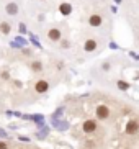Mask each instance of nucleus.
I'll return each mask as SVG.
<instances>
[{"label": "nucleus", "mask_w": 139, "mask_h": 149, "mask_svg": "<svg viewBox=\"0 0 139 149\" xmlns=\"http://www.w3.org/2000/svg\"><path fill=\"white\" fill-rule=\"evenodd\" d=\"M95 115H97V118H98V120H106L110 116V108L106 105H98V107H97Z\"/></svg>", "instance_id": "f257e3e1"}, {"label": "nucleus", "mask_w": 139, "mask_h": 149, "mask_svg": "<svg viewBox=\"0 0 139 149\" xmlns=\"http://www.w3.org/2000/svg\"><path fill=\"white\" fill-rule=\"evenodd\" d=\"M82 130H83V133H93L97 130L95 120H85L83 125H82Z\"/></svg>", "instance_id": "f03ea898"}, {"label": "nucleus", "mask_w": 139, "mask_h": 149, "mask_svg": "<svg viewBox=\"0 0 139 149\" xmlns=\"http://www.w3.org/2000/svg\"><path fill=\"white\" fill-rule=\"evenodd\" d=\"M48 88H49V84L46 82V80H38V82L35 84V90H36L38 93L48 92Z\"/></svg>", "instance_id": "7ed1b4c3"}, {"label": "nucleus", "mask_w": 139, "mask_h": 149, "mask_svg": "<svg viewBox=\"0 0 139 149\" xmlns=\"http://www.w3.org/2000/svg\"><path fill=\"white\" fill-rule=\"evenodd\" d=\"M83 49H85L87 53H92V51H95V49H97V41L93 40V38H88V40L85 41V44H83Z\"/></svg>", "instance_id": "20e7f679"}, {"label": "nucleus", "mask_w": 139, "mask_h": 149, "mask_svg": "<svg viewBox=\"0 0 139 149\" xmlns=\"http://www.w3.org/2000/svg\"><path fill=\"white\" fill-rule=\"evenodd\" d=\"M101 22H103V20H101V17L100 15H90V18H88V23H90V26H93V28H97V26H100L101 25Z\"/></svg>", "instance_id": "39448f33"}, {"label": "nucleus", "mask_w": 139, "mask_h": 149, "mask_svg": "<svg viewBox=\"0 0 139 149\" xmlns=\"http://www.w3.org/2000/svg\"><path fill=\"white\" fill-rule=\"evenodd\" d=\"M48 38L51 41H59L61 40V31L57 30V28H51V30L48 31Z\"/></svg>", "instance_id": "423d86ee"}, {"label": "nucleus", "mask_w": 139, "mask_h": 149, "mask_svg": "<svg viewBox=\"0 0 139 149\" xmlns=\"http://www.w3.org/2000/svg\"><path fill=\"white\" fill-rule=\"evenodd\" d=\"M138 121H136V120H131L129 123H128L126 125V133L128 134H134V133H138Z\"/></svg>", "instance_id": "0eeeda50"}, {"label": "nucleus", "mask_w": 139, "mask_h": 149, "mask_svg": "<svg viewBox=\"0 0 139 149\" xmlns=\"http://www.w3.org/2000/svg\"><path fill=\"white\" fill-rule=\"evenodd\" d=\"M5 10H7V13H8V15H17L18 13V7H17V3H13V2L7 3Z\"/></svg>", "instance_id": "6e6552de"}, {"label": "nucleus", "mask_w": 139, "mask_h": 149, "mask_svg": "<svg viewBox=\"0 0 139 149\" xmlns=\"http://www.w3.org/2000/svg\"><path fill=\"white\" fill-rule=\"evenodd\" d=\"M10 31H12L10 23H7V22H2V23H0V33H2V35H10Z\"/></svg>", "instance_id": "1a4fd4ad"}, {"label": "nucleus", "mask_w": 139, "mask_h": 149, "mask_svg": "<svg viewBox=\"0 0 139 149\" xmlns=\"http://www.w3.org/2000/svg\"><path fill=\"white\" fill-rule=\"evenodd\" d=\"M59 10H61L62 15H69L70 12H72V7H70L69 3H62L61 7H59Z\"/></svg>", "instance_id": "9d476101"}, {"label": "nucleus", "mask_w": 139, "mask_h": 149, "mask_svg": "<svg viewBox=\"0 0 139 149\" xmlns=\"http://www.w3.org/2000/svg\"><path fill=\"white\" fill-rule=\"evenodd\" d=\"M118 87L121 88V90H126V88H129V84L123 82V80H118Z\"/></svg>", "instance_id": "9b49d317"}, {"label": "nucleus", "mask_w": 139, "mask_h": 149, "mask_svg": "<svg viewBox=\"0 0 139 149\" xmlns=\"http://www.w3.org/2000/svg\"><path fill=\"white\" fill-rule=\"evenodd\" d=\"M31 69L33 70H41V62H33V64H31Z\"/></svg>", "instance_id": "f8f14e48"}, {"label": "nucleus", "mask_w": 139, "mask_h": 149, "mask_svg": "<svg viewBox=\"0 0 139 149\" xmlns=\"http://www.w3.org/2000/svg\"><path fill=\"white\" fill-rule=\"evenodd\" d=\"M103 69H105V70L110 69V64H108V62H105V64H103Z\"/></svg>", "instance_id": "ddd939ff"}, {"label": "nucleus", "mask_w": 139, "mask_h": 149, "mask_svg": "<svg viewBox=\"0 0 139 149\" xmlns=\"http://www.w3.org/2000/svg\"><path fill=\"white\" fill-rule=\"evenodd\" d=\"M0 149H7V144L5 143H0Z\"/></svg>", "instance_id": "4468645a"}]
</instances>
